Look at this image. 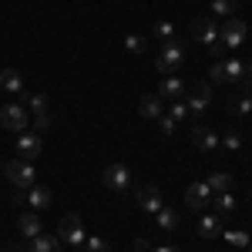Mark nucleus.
<instances>
[{
    "label": "nucleus",
    "instance_id": "f257e3e1",
    "mask_svg": "<svg viewBox=\"0 0 252 252\" xmlns=\"http://www.w3.org/2000/svg\"><path fill=\"white\" fill-rule=\"evenodd\" d=\"M182 64H185V44L178 37L172 40H161V47H158V58H155V67H158V74H178L182 71Z\"/></svg>",
    "mask_w": 252,
    "mask_h": 252
},
{
    "label": "nucleus",
    "instance_id": "f03ea898",
    "mask_svg": "<svg viewBox=\"0 0 252 252\" xmlns=\"http://www.w3.org/2000/svg\"><path fill=\"white\" fill-rule=\"evenodd\" d=\"M182 101H185V108H189L192 118H202L209 111V104H212V84H209V81H195L192 88L185 91Z\"/></svg>",
    "mask_w": 252,
    "mask_h": 252
},
{
    "label": "nucleus",
    "instance_id": "7ed1b4c3",
    "mask_svg": "<svg viewBox=\"0 0 252 252\" xmlns=\"http://www.w3.org/2000/svg\"><path fill=\"white\" fill-rule=\"evenodd\" d=\"M0 125H3L7 131H14V135H20V131H27V128H31V118H27V108H24L20 101H7V104L0 108Z\"/></svg>",
    "mask_w": 252,
    "mask_h": 252
},
{
    "label": "nucleus",
    "instance_id": "20e7f679",
    "mask_svg": "<svg viewBox=\"0 0 252 252\" xmlns=\"http://www.w3.org/2000/svg\"><path fill=\"white\" fill-rule=\"evenodd\" d=\"M101 178H104V185H108L111 192H131V185H135V175H131V168H128L125 161H111V165L101 172Z\"/></svg>",
    "mask_w": 252,
    "mask_h": 252
},
{
    "label": "nucleus",
    "instance_id": "39448f33",
    "mask_svg": "<svg viewBox=\"0 0 252 252\" xmlns=\"http://www.w3.org/2000/svg\"><path fill=\"white\" fill-rule=\"evenodd\" d=\"M58 239L64 242V246H74V249H81L84 246V225H81V215L78 212H67L64 219L58 222Z\"/></svg>",
    "mask_w": 252,
    "mask_h": 252
},
{
    "label": "nucleus",
    "instance_id": "423d86ee",
    "mask_svg": "<svg viewBox=\"0 0 252 252\" xmlns=\"http://www.w3.org/2000/svg\"><path fill=\"white\" fill-rule=\"evenodd\" d=\"M3 175H7V182H10L14 189H31L34 178H37L34 165H31L27 158H14V161H7V165H3Z\"/></svg>",
    "mask_w": 252,
    "mask_h": 252
},
{
    "label": "nucleus",
    "instance_id": "0eeeda50",
    "mask_svg": "<svg viewBox=\"0 0 252 252\" xmlns=\"http://www.w3.org/2000/svg\"><path fill=\"white\" fill-rule=\"evenodd\" d=\"M212 81L215 84H239V81L246 78V64L239 58H232V61H212Z\"/></svg>",
    "mask_w": 252,
    "mask_h": 252
},
{
    "label": "nucleus",
    "instance_id": "6e6552de",
    "mask_svg": "<svg viewBox=\"0 0 252 252\" xmlns=\"http://www.w3.org/2000/svg\"><path fill=\"white\" fill-rule=\"evenodd\" d=\"M246 20L239 17H225L222 20V27H219V44L225 47V51H235V47H242V40H246Z\"/></svg>",
    "mask_w": 252,
    "mask_h": 252
},
{
    "label": "nucleus",
    "instance_id": "1a4fd4ad",
    "mask_svg": "<svg viewBox=\"0 0 252 252\" xmlns=\"http://www.w3.org/2000/svg\"><path fill=\"white\" fill-rule=\"evenodd\" d=\"M225 111L229 115H246V111H252V78H242L239 81V91L225 97Z\"/></svg>",
    "mask_w": 252,
    "mask_h": 252
},
{
    "label": "nucleus",
    "instance_id": "9d476101",
    "mask_svg": "<svg viewBox=\"0 0 252 252\" xmlns=\"http://www.w3.org/2000/svg\"><path fill=\"white\" fill-rule=\"evenodd\" d=\"M192 145L198 152H215V145H219V135H215L212 125H205V121H195L192 125Z\"/></svg>",
    "mask_w": 252,
    "mask_h": 252
},
{
    "label": "nucleus",
    "instance_id": "9b49d317",
    "mask_svg": "<svg viewBox=\"0 0 252 252\" xmlns=\"http://www.w3.org/2000/svg\"><path fill=\"white\" fill-rule=\"evenodd\" d=\"M212 189H209V182H195V185H189L185 189V205L189 209H209L212 205Z\"/></svg>",
    "mask_w": 252,
    "mask_h": 252
},
{
    "label": "nucleus",
    "instance_id": "f8f14e48",
    "mask_svg": "<svg viewBox=\"0 0 252 252\" xmlns=\"http://www.w3.org/2000/svg\"><path fill=\"white\" fill-rule=\"evenodd\" d=\"M192 37L198 40V44H205V47H212V44H219V24H215V17H198L192 24Z\"/></svg>",
    "mask_w": 252,
    "mask_h": 252
},
{
    "label": "nucleus",
    "instance_id": "ddd939ff",
    "mask_svg": "<svg viewBox=\"0 0 252 252\" xmlns=\"http://www.w3.org/2000/svg\"><path fill=\"white\" fill-rule=\"evenodd\" d=\"M135 202H138V209H145V212H152V215L165 205V198H161V189H158V185H141V189L135 192Z\"/></svg>",
    "mask_w": 252,
    "mask_h": 252
},
{
    "label": "nucleus",
    "instance_id": "4468645a",
    "mask_svg": "<svg viewBox=\"0 0 252 252\" xmlns=\"http://www.w3.org/2000/svg\"><path fill=\"white\" fill-rule=\"evenodd\" d=\"M185 91H189V88H185V81L178 78V74H168V78L158 84L155 94L161 97V101H182V97H185Z\"/></svg>",
    "mask_w": 252,
    "mask_h": 252
},
{
    "label": "nucleus",
    "instance_id": "2eb2a0df",
    "mask_svg": "<svg viewBox=\"0 0 252 252\" xmlns=\"http://www.w3.org/2000/svg\"><path fill=\"white\" fill-rule=\"evenodd\" d=\"M40 148H44V145H40L37 131H20V135H17V152L27 158V161H31V158H37Z\"/></svg>",
    "mask_w": 252,
    "mask_h": 252
},
{
    "label": "nucleus",
    "instance_id": "dca6fc26",
    "mask_svg": "<svg viewBox=\"0 0 252 252\" xmlns=\"http://www.w3.org/2000/svg\"><path fill=\"white\" fill-rule=\"evenodd\" d=\"M27 205H31V209H37V212H44V209H51V205H54V192H51V189H44V185H31V189H27Z\"/></svg>",
    "mask_w": 252,
    "mask_h": 252
},
{
    "label": "nucleus",
    "instance_id": "f3484780",
    "mask_svg": "<svg viewBox=\"0 0 252 252\" xmlns=\"http://www.w3.org/2000/svg\"><path fill=\"white\" fill-rule=\"evenodd\" d=\"M161 108H165V101L158 94H141L138 97V115L148 118V121H158V118H161Z\"/></svg>",
    "mask_w": 252,
    "mask_h": 252
},
{
    "label": "nucleus",
    "instance_id": "a211bd4d",
    "mask_svg": "<svg viewBox=\"0 0 252 252\" xmlns=\"http://www.w3.org/2000/svg\"><path fill=\"white\" fill-rule=\"evenodd\" d=\"M155 225L161 229V232H175L178 225H182V219H178V212L175 209H168V205H161L155 212Z\"/></svg>",
    "mask_w": 252,
    "mask_h": 252
},
{
    "label": "nucleus",
    "instance_id": "6ab92c4d",
    "mask_svg": "<svg viewBox=\"0 0 252 252\" xmlns=\"http://www.w3.org/2000/svg\"><path fill=\"white\" fill-rule=\"evenodd\" d=\"M17 229H20V235H27V239L40 235V232H44V225H40V215H37V212H24V215L17 219Z\"/></svg>",
    "mask_w": 252,
    "mask_h": 252
},
{
    "label": "nucleus",
    "instance_id": "aec40b11",
    "mask_svg": "<svg viewBox=\"0 0 252 252\" xmlns=\"http://www.w3.org/2000/svg\"><path fill=\"white\" fill-rule=\"evenodd\" d=\"M0 88L7 91V94H24V81H20V74L14 71V67H3L0 71Z\"/></svg>",
    "mask_w": 252,
    "mask_h": 252
},
{
    "label": "nucleus",
    "instance_id": "412c9836",
    "mask_svg": "<svg viewBox=\"0 0 252 252\" xmlns=\"http://www.w3.org/2000/svg\"><path fill=\"white\" fill-rule=\"evenodd\" d=\"M225 232V225H222V219H219V215H202V222H198V235H202V239H215V235H222Z\"/></svg>",
    "mask_w": 252,
    "mask_h": 252
},
{
    "label": "nucleus",
    "instance_id": "4be33fe9",
    "mask_svg": "<svg viewBox=\"0 0 252 252\" xmlns=\"http://www.w3.org/2000/svg\"><path fill=\"white\" fill-rule=\"evenodd\" d=\"M61 246H64V242H61L58 235H34V239H31V252H61Z\"/></svg>",
    "mask_w": 252,
    "mask_h": 252
},
{
    "label": "nucleus",
    "instance_id": "5701e85b",
    "mask_svg": "<svg viewBox=\"0 0 252 252\" xmlns=\"http://www.w3.org/2000/svg\"><path fill=\"white\" fill-rule=\"evenodd\" d=\"M212 202H215V215H219V219H225V215H232L235 209H239V198H235L232 192H222V195H215Z\"/></svg>",
    "mask_w": 252,
    "mask_h": 252
},
{
    "label": "nucleus",
    "instance_id": "b1692460",
    "mask_svg": "<svg viewBox=\"0 0 252 252\" xmlns=\"http://www.w3.org/2000/svg\"><path fill=\"white\" fill-rule=\"evenodd\" d=\"M24 101H27V111H31V115H40V111H51V97L44 94V91H37V94H27Z\"/></svg>",
    "mask_w": 252,
    "mask_h": 252
},
{
    "label": "nucleus",
    "instance_id": "393cba45",
    "mask_svg": "<svg viewBox=\"0 0 252 252\" xmlns=\"http://www.w3.org/2000/svg\"><path fill=\"white\" fill-rule=\"evenodd\" d=\"M209 189H212V195L229 192V189H232V175H229V172H215V175H209Z\"/></svg>",
    "mask_w": 252,
    "mask_h": 252
},
{
    "label": "nucleus",
    "instance_id": "a878e982",
    "mask_svg": "<svg viewBox=\"0 0 252 252\" xmlns=\"http://www.w3.org/2000/svg\"><path fill=\"white\" fill-rule=\"evenodd\" d=\"M125 51H128V54H145V51H148V40L138 37V34H128V37H125Z\"/></svg>",
    "mask_w": 252,
    "mask_h": 252
},
{
    "label": "nucleus",
    "instance_id": "bb28decb",
    "mask_svg": "<svg viewBox=\"0 0 252 252\" xmlns=\"http://www.w3.org/2000/svg\"><path fill=\"white\" fill-rule=\"evenodd\" d=\"M222 235H225V242H229V246H235V249H249V242H252V235L239 232V229H232V232H222Z\"/></svg>",
    "mask_w": 252,
    "mask_h": 252
},
{
    "label": "nucleus",
    "instance_id": "cd10ccee",
    "mask_svg": "<svg viewBox=\"0 0 252 252\" xmlns=\"http://www.w3.org/2000/svg\"><path fill=\"white\" fill-rule=\"evenodd\" d=\"M31 125H34V131H51V125H54V115H51V111H40V115H34L31 118Z\"/></svg>",
    "mask_w": 252,
    "mask_h": 252
},
{
    "label": "nucleus",
    "instance_id": "c85d7f7f",
    "mask_svg": "<svg viewBox=\"0 0 252 252\" xmlns=\"http://www.w3.org/2000/svg\"><path fill=\"white\" fill-rule=\"evenodd\" d=\"M152 34H155L158 40H172V37H175V27H172V20H155Z\"/></svg>",
    "mask_w": 252,
    "mask_h": 252
},
{
    "label": "nucleus",
    "instance_id": "c756f323",
    "mask_svg": "<svg viewBox=\"0 0 252 252\" xmlns=\"http://www.w3.org/2000/svg\"><path fill=\"white\" fill-rule=\"evenodd\" d=\"M235 0H212V17H232Z\"/></svg>",
    "mask_w": 252,
    "mask_h": 252
},
{
    "label": "nucleus",
    "instance_id": "7c9ffc66",
    "mask_svg": "<svg viewBox=\"0 0 252 252\" xmlns=\"http://www.w3.org/2000/svg\"><path fill=\"white\" fill-rule=\"evenodd\" d=\"M219 141H222V145H225V148H229V152H239V148H242V131H225V135L219 138Z\"/></svg>",
    "mask_w": 252,
    "mask_h": 252
},
{
    "label": "nucleus",
    "instance_id": "2f4dec72",
    "mask_svg": "<svg viewBox=\"0 0 252 252\" xmlns=\"http://www.w3.org/2000/svg\"><path fill=\"white\" fill-rule=\"evenodd\" d=\"M84 252H108V242L97 239V235H91V239H84Z\"/></svg>",
    "mask_w": 252,
    "mask_h": 252
},
{
    "label": "nucleus",
    "instance_id": "473e14b6",
    "mask_svg": "<svg viewBox=\"0 0 252 252\" xmlns=\"http://www.w3.org/2000/svg\"><path fill=\"white\" fill-rule=\"evenodd\" d=\"M168 115L178 121V118H189V108H185V101H172V111Z\"/></svg>",
    "mask_w": 252,
    "mask_h": 252
},
{
    "label": "nucleus",
    "instance_id": "72a5a7b5",
    "mask_svg": "<svg viewBox=\"0 0 252 252\" xmlns=\"http://www.w3.org/2000/svg\"><path fill=\"white\" fill-rule=\"evenodd\" d=\"M158 125H161V135H172V131H175V118H172V115L158 118Z\"/></svg>",
    "mask_w": 252,
    "mask_h": 252
},
{
    "label": "nucleus",
    "instance_id": "f704fd0d",
    "mask_svg": "<svg viewBox=\"0 0 252 252\" xmlns=\"http://www.w3.org/2000/svg\"><path fill=\"white\" fill-rule=\"evenodd\" d=\"M135 249H138V252H152V242L141 235V239H135Z\"/></svg>",
    "mask_w": 252,
    "mask_h": 252
},
{
    "label": "nucleus",
    "instance_id": "c9c22d12",
    "mask_svg": "<svg viewBox=\"0 0 252 252\" xmlns=\"http://www.w3.org/2000/svg\"><path fill=\"white\" fill-rule=\"evenodd\" d=\"M152 252H178V249H175V246H155Z\"/></svg>",
    "mask_w": 252,
    "mask_h": 252
},
{
    "label": "nucleus",
    "instance_id": "e433bc0d",
    "mask_svg": "<svg viewBox=\"0 0 252 252\" xmlns=\"http://www.w3.org/2000/svg\"><path fill=\"white\" fill-rule=\"evenodd\" d=\"M246 78H252V58H249V67H246Z\"/></svg>",
    "mask_w": 252,
    "mask_h": 252
},
{
    "label": "nucleus",
    "instance_id": "4c0bfd02",
    "mask_svg": "<svg viewBox=\"0 0 252 252\" xmlns=\"http://www.w3.org/2000/svg\"><path fill=\"white\" fill-rule=\"evenodd\" d=\"M246 252H252V249H246Z\"/></svg>",
    "mask_w": 252,
    "mask_h": 252
},
{
    "label": "nucleus",
    "instance_id": "58836bf2",
    "mask_svg": "<svg viewBox=\"0 0 252 252\" xmlns=\"http://www.w3.org/2000/svg\"><path fill=\"white\" fill-rule=\"evenodd\" d=\"M0 252H3V249H0Z\"/></svg>",
    "mask_w": 252,
    "mask_h": 252
}]
</instances>
